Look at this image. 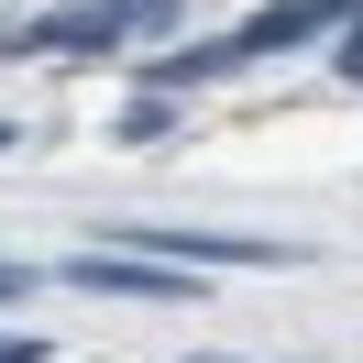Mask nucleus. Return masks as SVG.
Masks as SVG:
<instances>
[{"mask_svg":"<svg viewBox=\"0 0 363 363\" xmlns=\"http://www.w3.org/2000/svg\"><path fill=\"white\" fill-rule=\"evenodd\" d=\"M111 253H143V264H297L286 242H253V231H155V220H111Z\"/></svg>","mask_w":363,"mask_h":363,"instance_id":"f257e3e1","label":"nucleus"},{"mask_svg":"<svg viewBox=\"0 0 363 363\" xmlns=\"http://www.w3.org/2000/svg\"><path fill=\"white\" fill-rule=\"evenodd\" d=\"M165 23H177V0H89V11L45 23L33 45H45V55H77V45H133V33H165Z\"/></svg>","mask_w":363,"mask_h":363,"instance_id":"f03ea898","label":"nucleus"},{"mask_svg":"<svg viewBox=\"0 0 363 363\" xmlns=\"http://www.w3.org/2000/svg\"><path fill=\"white\" fill-rule=\"evenodd\" d=\"M67 286H89V297H187V275L177 264H143V253H77Z\"/></svg>","mask_w":363,"mask_h":363,"instance_id":"7ed1b4c3","label":"nucleus"},{"mask_svg":"<svg viewBox=\"0 0 363 363\" xmlns=\"http://www.w3.org/2000/svg\"><path fill=\"white\" fill-rule=\"evenodd\" d=\"M330 11H341V0H264L253 23H231V33H220V45H231V55H275V45H308Z\"/></svg>","mask_w":363,"mask_h":363,"instance_id":"20e7f679","label":"nucleus"},{"mask_svg":"<svg viewBox=\"0 0 363 363\" xmlns=\"http://www.w3.org/2000/svg\"><path fill=\"white\" fill-rule=\"evenodd\" d=\"M220 67H242L231 45H187V55H155V77L165 89H187V77H220Z\"/></svg>","mask_w":363,"mask_h":363,"instance_id":"39448f33","label":"nucleus"},{"mask_svg":"<svg viewBox=\"0 0 363 363\" xmlns=\"http://www.w3.org/2000/svg\"><path fill=\"white\" fill-rule=\"evenodd\" d=\"M341 77H352V89H363V23L341 33Z\"/></svg>","mask_w":363,"mask_h":363,"instance_id":"423d86ee","label":"nucleus"},{"mask_svg":"<svg viewBox=\"0 0 363 363\" xmlns=\"http://www.w3.org/2000/svg\"><path fill=\"white\" fill-rule=\"evenodd\" d=\"M0 363H45V341H0Z\"/></svg>","mask_w":363,"mask_h":363,"instance_id":"0eeeda50","label":"nucleus"},{"mask_svg":"<svg viewBox=\"0 0 363 363\" xmlns=\"http://www.w3.org/2000/svg\"><path fill=\"white\" fill-rule=\"evenodd\" d=\"M23 286H33V275H23V264H0V297H23Z\"/></svg>","mask_w":363,"mask_h":363,"instance_id":"6e6552de","label":"nucleus"},{"mask_svg":"<svg viewBox=\"0 0 363 363\" xmlns=\"http://www.w3.org/2000/svg\"><path fill=\"white\" fill-rule=\"evenodd\" d=\"M199 363H220V352H199Z\"/></svg>","mask_w":363,"mask_h":363,"instance_id":"1a4fd4ad","label":"nucleus"}]
</instances>
